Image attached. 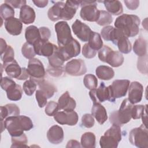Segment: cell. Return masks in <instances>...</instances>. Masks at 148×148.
<instances>
[{
    "label": "cell",
    "instance_id": "35",
    "mask_svg": "<svg viewBox=\"0 0 148 148\" xmlns=\"http://www.w3.org/2000/svg\"><path fill=\"white\" fill-rule=\"evenodd\" d=\"M48 60L49 65L55 68L62 66L65 62L59 53L58 47L57 46L54 50L53 54L48 57Z\"/></svg>",
    "mask_w": 148,
    "mask_h": 148
},
{
    "label": "cell",
    "instance_id": "49",
    "mask_svg": "<svg viewBox=\"0 0 148 148\" xmlns=\"http://www.w3.org/2000/svg\"><path fill=\"white\" fill-rule=\"evenodd\" d=\"M82 125L86 128H90L92 127L95 124L94 117L91 114H84L82 117Z\"/></svg>",
    "mask_w": 148,
    "mask_h": 148
},
{
    "label": "cell",
    "instance_id": "4",
    "mask_svg": "<svg viewBox=\"0 0 148 148\" xmlns=\"http://www.w3.org/2000/svg\"><path fill=\"white\" fill-rule=\"evenodd\" d=\"M122 138L121 127L112 124L100 138L99 145L102 148H116Z\"/></svg>",
    "mask_w": 148,
    "mask_h": 148
},
{
    "label": "cell",
    "instance_id": "30",
    "mask_svg": "<svg viewBox=\"0 0 148 148\" xmlns=\"http://www.w3.org/2000/svg\"><path fill=\"white\" fill-rule=\"evenodd\" d=\"M147 40L142 36L135 40L133 45V51L138 57H143L147 54Z\"/></svg>",
    "mask_w": 148,
    "mask_h": 148
},
{
    "label": "cell",
    "instance_id": "15",
    "mask_svg": "<svg viewBox=\"0 0 148 148\" xmlns=\"http://www.w3.org/2000/svg\"><path fill=\"white\" fill-rule=\"evenodd\" d=\"M72 29L74 34L82 42L88 40L91 29L89 26L79 20H76L72 25Z\"/></svg>",
    "mask_w": 148,
    "mask_h": 148
},
{
    "label": "cell",
    "instance_id": "57",
    "mask_svg": "<svg viewBox=\"0 0 148 148\" xmlns=\"http://www.w3.org/2000/svg\"><path fill=\"white\" fill-rule=\"evenodd\" d=\"M81 144L76 140H70L68 142L66 147H80Z\"/></svg>",
    "mask_w": 148,
    "mask_h": 148
},
{
    "label": "cell",
    "instance_id": "26",
    "mask_svg": "<svg viewBox=\"0 0 148 148\" xmlns=\"http://www.w3.org/2000/svg\"><path fill=\"white\" fill-rule=\"evenodd\" d=\"M65 4V3L64 2H57L50 8L47 12V16L49 20L52 21H57L61 20L62 10Z\"/></svg>",
    "mask_w": 148,
    "mask_h": 148
},
{
    "label": "cell",
    "instance_id": "10",
    "mask_svg": "<svg viewBox=\"0 0 148 148\" xmlns=\"http://www.w3.org/2000/svg\"><path fill=\"white\" fill-rule=\"evenodd\" d=\"M80 44L75 39L73 38L66 45L62 47H58V51L64 61L69 60L73 57H75L80 53Z\"/></svg>",
    "mask_w": 148,
    "mask_h": 148
},
{
    "label": "cell",
    "instance_id": "9",
    "mask_svg": "<svg viewBox=\"0 0 148 148\" xmlns=\"http://www.w3.org/2000/svg\"><path fill=\"white\" fill-rule=\"evenodd\" d=\"M27 71L31 79L33 80L36 84L44 79L45 76V69L42 62L38 58L30 59L28 63Z\"/></svg>",
    "mask_w": 148,
    "mask_h": 148
},
{
    "label": "cell",
    "instance_id": "27",
    "mask_svg": "<svg viewBox=\"0 0 148 148\" xmlns=\"http://www.w3.org/2000/svg\"><path fill=\"white\" fill-rule=\"evenodd\" d=\"M103 2L108 12L110 14L117 16L123 12V5L119 1H104Z\"/></svg>",
    "mask_w": 148,
    "mask_h": 148
},
{
    "label": "cell",
    "instance_id": "23",
    "mask_svg": "<svg viewBox=\"0 0 148 148\" xmlns=\"http://www.w3.org/2000/svg\"><path fill=\"white\" fill-rule=\"evenodd\" d=\"M124 60V56L120 52L111 49L106 57L105 62L108 63L112 67L117 68L123 64Z\"/></svg>",
    "mask_w": 148,
    "mask_h": 148
},
{
    "label": "cell",
    "instance_id": "36",
    "mask_svg": "<svg viewBox=\"0 0 148 148\" xmlns=\"http://www.w3.org/2000/svg\"><path fill=\"white\" fill-rule=\"evenodd\" d=\"M8 98L10 101H16L21 99L23 95V90L21 86L17 84L6 91Z\"/></svg>",
    "mask_w": 148,
    "mask_h": 148
},
{
    "label": "cell",
    "instance_id": "28",
    "mask_svg": "<svg viewBox=\"0 0 148 148\" xmlns=\"http://www.w3.org/2000/svg\"><path fill=\"white\" fill-rule=\"evenodd\" d=\"M95 73L99 79L103 80H109L114 76V71L113 68L106 65L98 66L96 68Z\"/></svg>",
    "mask_w": 148,
    "mask_h": 148
},
{
    "label": "cell",
    "instance_id": "24",
    "mask_svg": "<svg viewBox=\"0 0 148 148\" xmlns=\"http://www.w3.org/2000/svg\"><path fill=\"white\" fill-rule=\"evenodd\" d=\"M2 66L6 73L11 78L17 79L21 75L22 69L15 60L3 64Z\"/></svg>",
    "mask_w": 148,
    "mask_h": 148
},
{
    "label": "cell",
    "instance_id": "29",
    "mask_svg": "<svg viewBox=\"0 0 148 148\" xmlns=\"http://www.w3.org/2000/svg\"><path fill=\"white\" fill-rule=\"evenodd\" d=\"M25 38L27 42L33 45L40 39L39 28L35 25L28 26L25 30Z\"/></svg>",
    "mask_w": 148,
    "mask_h": 148
},
{
    "label": "cell",
    "instance_id": "13",
    "mask_svg": "<svg viewBox=\"0 0 148 148\" xmlns=\"http://www.w3.org/2000/svg\"><path fill=\"white\" fill-rule=\"evenodd\" d=\"M36 54L40 56L49 57L51 56L57 47V46L49 40L39 39L33 45Z\"/></svg>",
    "mask_w": 148,
    "mask_h": 148
},
{
    "label": "cell",
    "instance_id": "7",
    "mask_svg": "<svg viewBox=\"0 0 148 148\" xmlns=\"http://www.w3.org/2000/svg\"><path fill=\"white\" fill-rule=\"evenodd\" d=\"M89 95L93 103L103 102L105 101L114 102L115 99L113 97L110 86L106 87L103 82H101L99 87L91 90L89 92Z\"/></svg>",
    "mask_w": 148,
    "mask_h": 148
},
{
    "label": "cell",
    "instance_id": "8",
    "mask_svg": "<svg viewBox=\"0 0 148 148\" xmlns=\"http://www.w3.org/2000/svg\"><path fill=\"white\" fill-rule=\"evenodd\" d=\"M59 47H62L72 40L73 37L68 24L65 21H59L54 25Z\"/></svg>",
    "mask_w": 148,
    "mask_h": 148
},
{
    "label": "cell",
    "instance_id": "17",
    "mask_svg": "<svg viewBox=\"0 0 148 148\" xmlns=\"http://www.w3.org/2000/svg\"><path fill=\"white\" fill-rule=\"evenodd\" d=\"M65 3V6L62 10L61 19L70 20L75 15L77 9L80 5V1L68 0Z\"/></svg>",
    "mask_w": 148,
    "mask_h": 148
},
{
    "label": "cell",
    "instance_id": "40",
    "mask_svg": "<svg viewBox=\"0 0 148 148\" xmlns=\"http://www.w3.org/2000/svg\"><path fill=\"white\" fill-rule=\"evenodd\" d=\"M83 83L87 89L91 90L97 87L98 80L95 75L90 73L87 74L84 77Z\"/></svg>",
    "mask_w": 148,
    "mask_h": 148
},
{
    "label": "cell",
    "instance_id": "48",
    "mask_svg": "<svg viewBox=\"0 0 148 148\" xmlns=\"http://www.w3.org/2000/svg\"><path fill=\"white\" fill-rule=\"evenodd\" d=\"M35 97L39 108H42L46 106L47 103V98L40 90L38 89L36 91Z\"/></svg>",
    "mask_w": 148,
    "mask_h": 148
},
{
    "label": "cell",
    "instance_id": "55",
    "mask_svg": "<svg viewBox=\"0 0 148 148\" xmlns=\"http://www.w3.org/2000/svg\"><path fill=\"white\" fill-rule=\"evenodd\" d=\"M22 71H21V75L19 76V77L17 79V80H26L29 77V75L27 69L25 67L24 68H21Z\"/></svg>",
    "mask_w": 148,
    "mask_h": 148
},
{
    "label": "cell",
    "instance_id": "59",
    "mask_svg": "<svg viewBox=\"0 0 148 148\" xmlns=\"http://www.w3.org/2000/svg\"><path fill=\"white\" fill-rule=\"evenodd\" d=\"M142 122L143 124H144L146 127H147V105L145 106V109L143 113L142 114Z\"/></svg>",
    "mask_w": 148,
    "mask_h": 148
},
{
    "label": "cell",
    "instance_id": "39",
    "mask_svg": "<svg viewBox=\"0 0 148 148\" xmlns=\"http://www.w3.org/2000/svg\"><path fill=\"white\" fill-rule=\"evenodd\" d=\"M112 14L105 10H99V16L97 21V23L101 26H107L111 24L113 21Z\"/></svg>",
    "mask_w": 148,
    "mask_h": 148
},
{
    "label": "cell",
    "instance_id": "25",
    "mask_svg": "<svg viewBox=\"0 0 148 148\" xmlns=\"http://www.w3.org/2000/svg\"><path fill=\"white\" fill-rule=\"evenodd\" d=\"M20 108L14 103H8L5 106H1V121L10 116L20 115Z\"/></svg>",
    "mask_w": 148,
    "mask_h": 148
},
{
    "label": "cell",
    "instance_id": "34",
    "mask_svg": "<svg viewBox=\"0 0 148 148\" xmlns=\"http://www.w3.org/2000/svg\"><path fill=\"white\" fill-rule=\"evenodd\" d=\"M119 50V52L124 54H128L131 51L132 45L128 38L125 35H123L117 41L116 45Z\"/></svg>",
    "mask_w": 148,
    "mask_h": 148
},
{
    "label": "cell",
    "instance_id": "2",
    "mask_svg": "<svg viewBox=\"0 0 148 148\" xmlns=\"http://www.w3.org/2000/svg\"><path fill=\"white\" fill-rule=\"evenodd\" d=\"M140 18L134 14H123L116 18L114 21L115 28L121 30L127 37L136 36L139 31Z\"/></svg>",
    "mask_w": 148,
    "mask_h": 148
},
{
    "label": "cell",
    "instance_id": "44",
    "mask_svg": "<svg viewBox=\"0 0 148 148\" xmlns=\"http://www.w3.org/2000/svg\"><path fill=\"white\" fill-rule=\"evenodd\" d=\"M1 60L3 64L10 62L14 60V51L11 46H8L3 54H1Z\"/></svg>",
    "mask_w": 148,
    "mask_h": 148
},
{
    "label": "cell",
    "instance_id": "52",
    "mask_svg": "<svg viewBox=\"0 0 148 148\" xmlns=\"http://www.w3.org/2000/svg\"><path fill=\"white\" fill-rule=\"evenodd\" d=\"M40 39L45 40H49L51 36V31L50 29L46 27H41L39 28Z\"/></svg>",
    "mask_w": 148,
    "mask_h": 148
},
{
    "label": "cell",
    "instance_id": "56",
    "mask_svg": "<svg viewBox=\"0 0 148 148\" xmlns=\"http://www.w3.org/2000/svg\"><path fill=\"white\" fill-rule=\"evenodd\" d=\"M32 2L35 4V5L38 8H45V6H46L47 5V3L49 2V1L47 0H33Z\"/></svg>",
    "mask_w": 148,
    "mask_h": 148
},
{
    "label": "cell",
    "instance_id": "46",
    "mask_svg": "<svg viewBox=\"0 0 148 148\" xmlns=\"http://www.w3.org/2000/svg\"><path fill=\"white\" fill-rule=\"evenodd\" d=\"M147 55L146 54L143 57H138L137 62V68L138 71L143 74L146 75L147 73Z\"/></svg>",
    "mask_w": 148,
    "mask_h": 148
},
{
    "label": "cell",
    "instance_id": "38",
    "mask_svg": "<svg viewBox=\"0 0 148 148\" xmlns=\"http://www.w3.org/2000/svg\"><path fill=\"white\" fill-rule=\"evenodd\" d=\"M12 145L10 147H28V139L26 135L23 133L21 135L12 136Z\"/></svg>",
    "mask_w": 148,
    "mask_h": 148
},
{
    "label": "cell",
    "instance_id": "45",
    "mask_svg": "<svg viewBox=\"0 0 148 148\" xmlns=\"http://www.w3.org/2000/svg\"><path fill=\"white\" fill-rule=\"evenodd\" d=\"M145 109V106L143 105H133L131 109V118L136 120L141 118Z\"/></svg>",
    "mask_w": 148,
    "mask_h": 148
},
{
    "label": "cell",
    "instance_id": "19",
    "mask_svg": "<svg viewBox=\"0 0 148 148\" xmlns=\"http://www.w3.org/2000/svg\"><path fill=\"white\" fill-rule=\"evenodd\" d=\"M5 28L7 32L13 36H17L21 33L23 24L20 19L12 17L5 21Z\"/></svg>",
    "mask_w": 148,
    "mask_h": 148
},
{
    "label": "cell",
    "instance_id": "20",
    "mask_svg": "<svg viewBox=\"0 0 148 148\" xmlns=\"http://www.w3.org/2000/svg\"><path fill=\"white\" fill-rule=\"evenodd\" d=\"M58 104L59 110H63L64 111L74 110L76 106L75 100L71 97L68 91L60 96L58 101Z\"/></svg>",
    "mask_w": 148,
    "mask_h": 148
},
{
    "label": "cell",
    "instance_id": "18",
    "mask_svg": "<svg viewBox=\"0 0 148 148\" xmlns=\"http://www.w3.org/2000/svg\"><path fill=\"white\" fill-rule=\"evenodd\" d=\"M64 134L62 127L58 125L51 126L47 132V138L50 143L54 145L61 143L64 139Z\"/></svg>",
    "mask_w": 148,
    "mask_h": 148
},
{
    "label": "cell",
    "instance_id": "50",
    "mask_svg": "<svg viewBox=\"0 0 148 148\" xmlns=\"http://www.w3.org/2000/svg\"><path fill=\"white\" fill-rule=\"evenodd\" d=\"M47 71L50 76H52L54 77H60L63 75L65 71V68H64L62 66L55 68L49 65L47 67Z\"/></svg>",
    "mask_w": 148,
    "mask_h": 148
},
{
    "label": "cell",
    "instance_id": "42",
    "mask_svg": "<svg viewBox=\"0 0 148 148\" xmlns=\"http://www.w3.org/2000/svg\"><path fill=\"white\" fill-rule=\"evenodd\" d=\"M37 84L32 79L26 80L23 85V89L25 94L28 96L32 95L36 89Z\"/></svg>",
    "mask_w": 148,
    "mask_h": 148
},
{
    "label": "cell",
    "instance_id": "3",
    "mask_svg": "<svg viewBox=\"0 0 148 148\" xmlns=\"http://www.w3.org/2000/svg\"><path fill=\"white\" fill-rule=\"evenodd\" d=\"M133 106L128 99L125 98L121 102L120 108L117 110L112 112L109 116V121L114 125L122 127L128 123L131 118V109Z\"/></svg>",
    "mask_w": 148,
    "mask_h": 148
},
{
    "label": "cell",
    "instance_id": "53",
    "mask_svg": "<svg viewBox=\"0 0 148 148\" xmlns=\"http://www.w3.org/2000/svg\"><path fill=\"white\" fill-rule=\"evenodd\" d=\"M5 2L8 3L14 8H21L23 6L26 5L27 1L25 0H6Z\"/></svg>",
    "mask_w": 148,
    "mask_h": 148
},
{
    "label": "cell",
    "instance_id": "16",
    "mask_svg": "<svg viewBox=\"0 0 148 148\" xmlns=\"http://www.w3.org/2000/svg\"><path fill=\"white\" fill-rule=\"evenodd\" d=\"M143 87L138 82H132L128 87V101L132 104H135L141 101L143 97Z\"/></svg>",
    "mask_w": 148,
    "mask_h": 148
},
{
    "label": "cell",
    "instance_id": "22",
    "mask_svg": "<svg viewBox=\"0 0 148 148\" xmlns=\"http://www.w3.org/2000/svg\"><path fill=\"white\" fill-rule=\"evenodd\" d=\"M91 114L99 124H103L108 119V114L105 107L99 103H93Z\"/></svg>",
    "mask_w": 148,
    "mask_h": 148
},
{
    "label": "cell",
    "instance_id": "31",
    "mask_svg": "<svg viewBox=\"0 0 148 148\" xmlns=\"http://www.w3.org/2000/svg\"><path fill=\"white\" fill-rule=\"evenodd\" d=\"M37 84L39 86V89L46 95L47 99L52 97L57 91L56 87L49 82L45 80V79L39 80Z\"/></svg>",
    "mask_w": 148,
    "mask_h": 148
},
{
    "label": "cell",
    "instance_id": "54",
    "mask_svg": "<svg viewBox=\"0 0 148 148\" xmlns=\"http://www.w3.org/2000/svg\"><path fill=\"white\" fill-rule=\"evenodd\" d=\"M124 2L127 8L131 10H136L139 6V1H124Z\"/></svg>",
    "mask_w": 148,
    "mask_h": 148
},
{
    "label": "cell",
    "instance_id": "41",
    "mask_svg": "<svg viewBox=\"0 0 148 148\" xmlns=\"http://www.w3.org/2000/svg\"><path fill=\"white\" fill-rule=\"evenodd\" d=\"M21 53L23 56L27 59H32L36 56L34 46L28 42L23 44L21 47Z\"/></svg>",
    "mask_w": 148,
    "mask_h": 148
},
{
    "label": "cell",
    "instance_id": "43",
    "mask_svg": "<svg viewBox=\"0 0 148 148\" xmlns=\"http://www.w3.org/2000/svg\"><path fill=\"white\" fill-rule=\"evenodd\" d=\"M59 106L57 102L53 101H49L45 106V113L49 116H54V114L58 112Z\"/></svg>",
    "mask_w": 148,
    "mask_h": 148
},
{
    "label": "cell",
    "instance_id": "21",
    "mask_svg": "<svg viewBox=\"0 0 148 148\" xmlns=\"http://www.w3.org/2000/svg\"><path fill=\"white\" fill-rule=\"evenodd\" d=\"M36 14L32 8L28 5H24L20 9L19 18L24 24L33 23L35 20Z\"/></svg>",
    "mask_w": 148,
    "mask_h": 148
},
{
    "label": "cell",
    "instance_id": "47",
    "mask_svg": "<svg viewBox=\"0 0 148 148\" xmlns=\"http://www.w3.org/2000/svg\"><path fill=\"white\" fill-rule=\"evenodd\" d=\"M16 82L12 79L10 77H2L1 79V87L6 92L10 90L11 88L15 86Z\"/></svg>",
    "mask_w": 148,
    "mask_h": 148
},
{
    "label": "cell",
    "instance_id": "32",
    "mask_svg": "<svg viewBox=\"0 0 148 148\" xmlns=\"http://www.w3.org/2000/svg\"><path fill=\"white\" fill-rule=\"evenodd\" d=\"M88 44L94 50L97 51L103 47V41L99 34L91 31L88 40Z\"/></svg>",
    "mask_w": 148,
    "mask_h": 148
},
{
    "label": "cell",
    "instance_id": "6",
    "mask_svg": "<svg viewBox=\"0 0 148 148\" xmlns=\"http://www.w3.org/2000/svg\"><path fill=\"white\" fill-rule=\"evenodd\" d=\"M81 18L87 21L97 22L99 16V10L97 8V3L92 1H80Z\"/></svg>",
    "mask_w": 148,
    "mask_h": 148
},
{
    "label": "cell",
    "instance_id": "51",
    "mask_svg": "<svg viewBox=\"0 0 148 148\" xmlns=\"http://www.w3.org/2000/svg\"><path fill=\"white\" fill-rule=\"evenodd\" d=\"M82 54L86 58H94L96 54L97 51L91 49L88 43H86L84 45L82 48Z\"/></svg>",
    "mask_w": 148,
    "mask_h": 148
},
{
    "label": "cell",
    "instance_id": "58",
    "mask_svg": "<svg viewBox=\"0 0 148 148\" xmlns=\"http://www.w3.org/2000/svg\"><path fill=\"white\" fill-rule=\"evenodd\" d=\"M8 46L7 45L6 41L3 39L1 38V54L3 53V52L7 49Z\"/></svg>",
    "mask_w": 148,
    "mask_h": 148
},
{
    "label": "cell",
    "instance_id": "1",
    "mask_svg": "<svg viewBox=\"0 0 148 148\" xmlns=\"http://www.w3.org/2000/svg\"><path fill=\"white\" fill-rule=\"evenodd\" d=\"M4 124L11 136L21 135L24 131H29L34 127L31 119L23 115L8 117L4 120Z\"/></svg>",
    "mask_w": 148,
    "mask_h": 148
},
{
    "label": "cell",
    "instance_id": "14",
    "mask_svg": "<svg viewBox=\"0 0 148 148\" xmlns=\"http://www.w3.org/2000/svg\"><path fill=\"white\" fill-rule=\"evenodd\" d=\"M130 82L127 79L115 80L110 86V90L113 97L116 99L126 95Z\"/></svg>",
    "mask_w": 148,
    "mask_h": 148
},
{
    "label": "cell",
    "instance_id": "12",
    "mask_svg": "<svg viewBox=\"0 0 148 148\" xmlns=\"http://www.w3.org/2000/svg\"><path fill=\"white\" fill-rule=\"evenodd\" d=\"M54 119L61 125L73 126L77 123L79 117L77 113L74 111H60L54 116Z\"/></svg>",
    "mask_w": 148,
    "mask_h": 148
},
{
    "label": "cell",
    "instance_id": "11",
    "mask_svg": "<svg viewBox=\"0 0 148 148\" xmlns=\"http://www.w3.org/2000/svg\"><path fill=\"white\" fill-rule=\"evenodd\" d=\"M65 71L71 76H80L86 73L87 67L82 59H72L66 64Z\"/></svg>",
    "mask_w": 148,
    "mask_h": 148
},
{
    "label": "cell",
    "instance_id": "5",
    "mask_svg": "<svg viewBox=\"0 0 148 148\" xmlns=\"http://www.w3.org/2000/svg\"><path fill=\"white\" fill-rule=\"evenodd\" d=\"M129 141L134 146L139 148L148 147L147 128L144 124L133 128L129 134Z\"/></svg>",
    "mask_w": 148,
    "mask_h": 148
},
{
    "label": "cell",
    "instance_id": "33",
    "mask_svg": "<svg viewBox=\"0 0 148 148\" xmlns=\"http://www.w3.org/2000/svg\"><path fill=\"white\" fill-rule=\"evenodd\" d=\"M96 138L94 133L87 132L84 133L80 139L81 146L84 148H94L95 147Z\"/></svg>",
    "mask_w": 148,
    "mask_h": 148
},
{
    "label": "cell",
    "instance_id": "37",
    "mask_svg": "<svg viewBox=\"0 0 148 148\" xmlns=\"http://www.w3.org/2000/svg\"><path fill=\"white\" fill-rule=\"evenodd\" d=\"M14 10L13 8L9 5L4 2L0 6V15L1 17L6 20L10 18L14 17Z\"/></svg>",
    "mask_w": 148,
    "mask_h": 148
}]
</instances>
